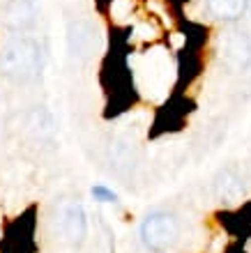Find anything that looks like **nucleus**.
Returning <instances> with one entry per match:
<instances>
[{
	"label": "nucleus",
	"instance_id": "nucleus-1",
	"mask_svg": "<svg viewBox=\"0 0 251 253\" xmlns=\"http://www.w3.org/2000/svg\"><path fill=\"white\" fill-rule=\"evenodd\" d=\"M42 69V46L28 35H14L0 44V74L14 81H30Z\"/></svg>",
	"mask_w": 251,
	"mask_h": 253
},
{
	"label": "nucleus",
	"instance_id": "nucleus-2",
	"mask_svg": "<svg viewBox=\"0 0 251 253\" xmlns=\"http://www.w3.org/2000/svg\"><path fill=\"white\" fill-rule=\"evenodd\" d=\"M141 242L152 253L171 251L180 240V219L173 212L154 210L141 223Z\"/></svg>",
	"mask_w": 251,
	"mask_h": 253
},
{
	"label": "nucleus",
	"instance_id": "nucleus-3",
	"mask_svg": "<svg viewBox=\"0 0 251 253\" xmlns=\"http://www.w3.org/2000/svg\"><path fill=\"white\" fill-rule=\"evenodd\" d=\"M53 233L62 242L79 247L88 235V216L86 210L76 200H62L53 210Z\"/></svg>",
	"mask_w": 251,
	"mask_h": 253
},
{
	"label": "nucleus",
	"instance_id": "nucleus-4",
	"mask_svg": "<svg viewBox=\"0 0 251 253\" xmlns=\"http://www.w3.org/2000/svg\"><path fill=\"white\" fill-rule=\"evenodd\" d=\"M35 19H37L35 0H5V5L0 7V26H5L12 33L28 30Z\"/></svg>",
	"mask_w": 251,
	"mask_h": 253
},
{
	"label": "nucleus",
	"instance_id": "nucleus-5",
	"mask_svg": "<svg viewBox=\"0 0 251 253\" xmlns=\"http://www.w3.org/2000/svg\"><path fill=\"white\" fill-rule=\"evenodd\" d=\"M214 191H217L221 203L233 205V203H240L245 198V182L233 168H226L214 177Z\"/></svg>",
	"mask_w": 251,
	"mask_h": 253
},
{
	"label": "nucleus",
	"instance_id": "nucleus-6",
	"mask_svg": "<svg viewBox=\"0 0 251 253\" xmlns=\"http://www.w3.org/2000/svg\"><path fill=\"white\" fill-rule=\"evenodd\" d=\"M249 0H207V9L212 16L221 21H238L247 12Z\"/></svg>",
	"mask_w": 251,
	"mask_h": 253
},
{
	"label": "nucleus",
	"instance_id": "nucleus-7",
	"mask_svg": "<svg viewBox=\"0 0 251 253\" xmlns=\"http://www.w3.org/2000/svg\"><path fill=\"white\" fill-rule=\"evenodd\" d=\"M90 193H93V198L97 200V203H118V193L113 191V189H108L106 184H95L93 189H90Z\"/></svg>",
	"mask_w": 251,
	"mask_h": 253
},
{
	"label": "nucleus",
	"instance_id": "nucleus-8",
	"mask_svg": "<svg viewBox=\"0 0 251 253\" xmlns=\"http://www.w3.org/2000/svg\"><path fill=\"white\" fill-rule=\"evenodd\" d=\"M2 113H5V104H0V118H2Z\"/></svg>",
	"mask_w": 251,
	"mask_h": 253
}]
</instances>
